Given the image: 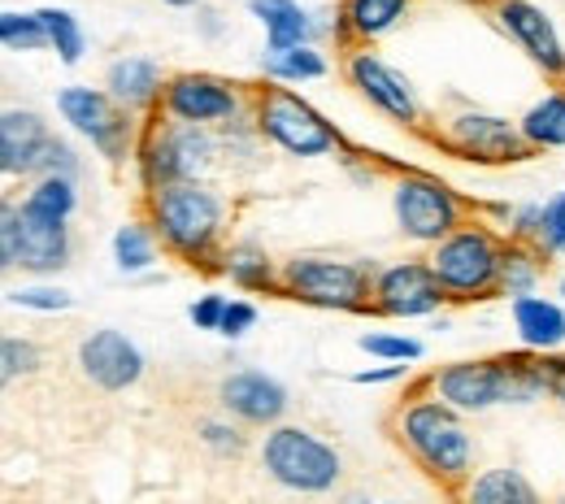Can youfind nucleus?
<instances>
[{
  "mask_svg": "<svg viewBox=\"0 0 565 504\" xmlns=\"http://www.w3.org/2000/svg\"><path fill=\"white\" fill-rule=\"evenodd\" d=\"M210 161H213V140L205 127H188V122L157 127L140 148L143 187L157 192V187H166V183L196 179Z\"/></svg>",
  "mask_w": 565,
  "mask_h": 504,
  "instance_id": "9d476101",
  "label": "nucleus"
},
{
  "mask_svg": "<svg viewBox=\"0 0 565 504\" xmlns=\"http://www.w3.org/2000/svg\"><path fill=\"white\" fill-rule=\"evenodd\" d=\"M35 369H40V348H35L31 340L4 335V344H0V374H4V383H13V378H31Z\"/></svg>",
  "mask_w": 565,
  "mask_h": 504,
  "instance_id": "473e14b6",
  "label": "nucleus"
},
{
  "mask_svg": "<svg viewBox=\"0 0 565 504\" xmlns=\"http://www.w3.org/2000/svg\"><path fill=\"white\" fill-rule=\"evenodd\" d=\"M222 261H226L222 270H226L231 283H239V288H279V275L270 270V257H266L262 248H253V244L226 248Z\"/></svg>",
  "mask_w": 565,
  "mask_h": 504,
  "instance_id": "cd10ccee",
  "label": "nucleus"
},
{
  "mask_svg": "<svg viewBox=\"0 0 565 504\" xmlns=\"http://www.w3.org/2000/svg\"><path fill=\"white\" fill-rule=\"evenodd\" d=\"M349 83L356 92L379 109L387 114L392 122H405L414 127L418 122V96H414V83L405 74H396L387 62H379L374 53H353L349 57Z\"/></svg>",
  "mask_w": 565,
  "mask_h": 504,
  "instance_id": "a211bd4d",
  "label": "nucleus"
},
{
  "mask_svg": "<svg viewBox=\"0 0 565 504\" xmlns=\"http://www.w3.org/2000/svg\"><path fill=\"white\" fill-rule=\"evenodd\" d=\"M344 504H374V501H365V496H349Z\"/></svg>",
  "mask_w": 565,
  "mask_h": 504,
  "instance_id": "37998d69",
  "label": "nucleus"
},
{
  "mask_svg": "<svg viewBox=\"0 0 565 504\" xmlns=\"http://www.w3.org/2000/svg\"><path fill=\"white\" fill-rule=\"evenodd\" d=\"M217 405L244 427H279V418L287 414V392L262 369H235L222 378Z\"/></svg>",
  "mask_w": 565,
  "mask_h": 504,
  "instance_id": "f3484780",
  "label": "nucleus"
},
{
  "mask_svg": "<svg viewBox=\"0 0 565 504\" xmlns=\"http://www.w3.org/2000/svg\"><path fill=\"white\" fill-rule=\"evenodd\" d=\"M392 378H405V365H387V369H365V374H356L353 383L370 387V383H392Z\"/></svg>",
  "mask_w": 565,
  "mask_h": 504,
  "instance_id": "ea45409f",
  "label": "nucleus"
},
{
  "mask_svg": "<svg viewBox=\"0 0 565 504\" xmlns=\"http://www.w3.org/2000/svg\"><path fill=\"white\" fill-rule=\"evenodd\" d=\"M161 4H174V9H188V4H201V0H161Z\"/></svg>",
  "mask_w": 565,
  "mask_h": 504,
  "instance_id": "79ce46f5",
  "label": "nucleus"
},
{
  "mask_svg": "<svg viewBox=\"0 0 565 504\" xmlns=\"http://www.w3.org/2000/svg\"><path fill=\"white\" fill-rule=\"evenodd\" d=\"M409 13V0H344L340 22L353 40H379Z\"/></svg>",
  "mask_w": 565,
  "mask_h": 504,
  "instance_id": "b1692460",
  "label": "nucleus"
},
{
  "mask_svg": "<svg viewBox=\"0 0 565 504\" xmlns=\"http://www.w3.org/2000/svg\"><path fill=\"white\" fill-rule=\"evenodd\" d=\"M540 279V253L522 244H504V266H500V296H531Z\"/></svg>",
  "mask_w": 565,
  "mask_h": 504,
  "instance_id": "c85d7f7f",
  "label": "nucleus"
},
{
  "mask_svg": "<svg viewBox=\"0 0 565 504\" xmlns=\"http://www.w3.org/2000/svg\"><path fill=\"white\" fill-rule=\"evenodd\" d=\"M248 9L262 18V26H266V49H270V53L309 44V31H313V26H309V13H305L296 0H253Z\"/></svg>",
  "mask_w": 565,
  "mask_h": 504,
  "instance_id": "5701e85b",
  "label": "nucleus"
},
{
  "mask_svg": "<svg viewBox=\"0 0 565 504\" xmlns=\"http://www.w3.org/2000/svg\"><path fill=\"white\" fill-rule=\"evenodd\" d=\"M392 439L409 452V461L430 483L461 492L475 479V439L466 431L461 414L439 396H409L387 418Z\"/></svg>",
  "mask_w": 565,
  "mask_h": 504,
  "instance_id": "f257e3e1",
  "label": "nucleus"
},
{
  "mask_svg": "<svg viewBox=\"0 0 565 504\" xmlns=\"http://www.w3.org/2000/svg\"><path fill=\"white\" fill-rule=\"evenodd\" d=\"M78 369L100 392H127L143 378V353L122 331H92L78 344Z\"/></svg>",
  "mask_w": 565,
  "mask_h": 504,
  "instance_id": "dca6fc26",
  "label": "nucleus"
},
{
  "mask_svg": "<svg viewBox=\"0 0 565 504\" xmlns=\"http://www.w3.org/2000/svg\"><path fill=\"white\" fill-rule=\"evenodd\" d=\"M161 109H166V118H174V122L213 127V122H231V118L239 114V92H235V83H226V78H217V74L183 71L166 78Z\"/></svg>",
  "mask_w": 565,
  "mask_h": 504,
  "instance_id": "f8f14e48",
  "label": "nucleus"
},
{
  "mask_svg": "<svg viewBox=\"0 0 565 504\" xmlns=\"http://www.w3.org/2000/svg\"><path fill=\"white\" fill-rule=\"evenodd\" d=\"M518 131L531 148H565V87L535 100L518 122Z\"/></svg>",
  "mask_w": 565,
  "mask_h": 504,
  "instance_id": "393cba45",
  "label": "nucleus"
},
{
  "mask_svg": "<svg viewBox=\"0 0 565 504\" xmlns=\"http://www.w3.org/2000/svg\"><path fill=\"white\" fill-rule=\"evenodd\" d=\"M62 118L71 122L78 136H87L109 161H122L131 152V136H136V118L131 109H122L109 92L100 87H66L57 96Z\"/></svg>",
  "mask_w": 565,
  "mask_h": 504,
  "instance_id": "9b49d317",
  "label": "nucleus"
},
{
  "mask_svg": "<svg viewBox=\"0 0 565 504\" xmlns=\"http://www.w3.org/2000/svg\"><path fill=\"white\" fill-rule=\"evenodd\" d=\"M448 296L439 288V279L430 275L426 261H401V266H387L379 270L374 279V313H387V318H426L444 304Z\"/></svg>",
  "mask_w": 565,
  "mask_h": 504,
  "instance_id": "4468645a",
  "label": "nucleus"
},
{
  "mask_svg": "<svg viewBox=\"0 0 565 504\" xmlns=\"http://www.w3.org/2000/svg\"><path fill=\"white\" fill-rule=\"evenodd\" d=\"M44 179H71L74 183V174H78V161H74V152L71 144H62V140H53L49 144V152H44Z\"/></svg>",
  "mask_w": 565,
  "mask_h": 504,
  "instance_id": "4c0bfd02",
  "label": "nucleus"
},
{
  "mask_svg": "<svg viewBox=\"0 0 565 504\" xmlns=\"http://www.w3.org/2000/svg\"><path fill=\"white\" fill-rule=\"evenodd\" d=\"M257 131L291 157H327L340 148V131L287 87H266L257 96Z\"/></svg>",
  "mask_w": 565,
  "mask_h": 504,
  "instance_id": "6e6552de",
  "label": "nucleus"
},
{
  "mask_svg": "<svg viewBox=\"0 0 565 504\" xmlns=\"http://www.w3.org/2000/svg\"><path fill=\"white\" fill-rule=\"evenodd\" d=\"M22 205H26V210H35V214H44V217L71 222L78 196H74L71 179H40V183L26 192V201H22Z\"/></svg>",
  "mask_w": 565,
  "mask_h": 504,
  "instance_id": "2f4dec72",
  "label": "nucleus"
},
{
  "mask_svg": "<svg viewBox=\"0 0 565 504\" xmlns=\"http://www.w3.org/2000/svg\"><path fill=\"white\" fill-rule=\"evenodd\" d=\"M0 44L9 53H40V49H53L49 44V31L40 22V13H13L4 9L0 13Z\"/></svg>",
  "mask_w": 565,
  "mask_h": 504,
  "instance_id": "c756f323",
  "label": "nucleus"
},
{
  "mask_svg": "<svg viewBox=\"0 0 565 504\" xmlns=\"http://www.w3.org/2000/svg\"><path fill=\"white\" fill-rule=\"evenodd\" d=\"M557 201H562V205H565V192H562V196H557Z\"/></svg>",
  "mask_w": 565,
  "mask_h": 504,
  "instance_id": "c03bdc74",
  "label": "nucleus"
},
{
  "mask_svg": "<svg viewBox=\"0 0 565 504\" xmlns=\"http://www.w3.org/2000/svg\"><path fill=\"white\" fill-rule=\"evenodd\" d=\"M71 261V226L57 217H44L26 205L0 210V266L4 270H31L53 275Z\"/></svg>",
  "mask_w": 565,
  "mask_h": 504,
  "instance_id": "0eeeda50",
  "label": "nucleus"
},
{
  "mask_svg": "<svg viewBox=\"0 0 565 504\" xmlns=\"http://www.w3.org/2000/svg\"><path fill=\"white\" fill-rule=\"evenodd\" d=\"M553 504H565V496H562V501H553Z\"/></svg>",
  "mask_w": 565,
  "mask_h": 504,
  "instance_id": "49530a36",
  "label": "nucleus"
},
{
  "mask_svg": "<svg viewBox=\"0 0 565 504\" xmlns=\"http://www.w3.org/2000/svg\"><path fill=\"white\" fill-rule=\"evenodd\" d=\"M222 313H226V300H222V296H201V300L188 309V318H192L196 331H217V326H222Z\"/></svg>",
  "mask_w": 565,
  "mask_h": 504,
  "instance_id": "58836bf2",
  "label": "nucleus"
},
{
  "mask_svg": "<svg viewBox=\"0 0 565 504\" xmlns=\"http://www.w3.org/2000/svg\"><path fill=\"white\" fill-rule=\"evenodd\" d=\"M374 279L379 270L365 261H340V257H291L279 270V291L300 304L318 309H374Z\"/></svg>",
  "mask_w": 565,
  "mask_h": 504,
  "instance_id": "423d86ee",
  "label": "nucleus"
},
{
  "mask_svg": "<svg viewBox=\"0 0 565 504\" xmlns=\"http://www.w3.org/2000/svg\"><path fill=\"white\" fill-rule=\"evenodd\" d=\"M553 400L565 409V357L557 361V374H553Z\"/></svg>",
  "mask_w": 565,
  "mask_h": 504,
  "instance_id": "a19ab883",
  "label": "nucleus"
},
{
  "mask_svg": "<svg viewBox=\"0 0 565 504\" xmlns=\"http://www.w3.org/2000/svg\"><path fill=\"white\" fill-rule=\"evenodd\" d=\"M513 313V326H518V340L535 353H548L565 344V309L557 300H544V296H518L509 304Z\"/></svg>",
  "mask_w": 565,
  "mask_h": 504,
  "instance_id": "aec40b11",
  "label": "nucleus"
},
{
  "mask_svg": "<svg viewBox=\"0 0 565 504\" xmlns=\"http://www.w3.org/2000/svg\"><path fill=\"white\" fill-rule=\"evenodd\" d=\"M105 92L122 109H148L166 92V78H161V66L152 57H118L105 71Z\"/></svg>",
  "mask_w": 565,
  "mask_h": 504,
  "instance_id": "412c9836",
  "label": "nucleus"
},
{
  "mask_svg": "<svg viewBox=\"0 0 565 504\" xmlns=\"http://www.w3.org/2000/svg\"><path fill=\"white\" fill-rule=\"evenodd\" d=\"M257 461L291 496H331L344 483V457L305 427H270L262 435Z\"/></svg>",
  "mask_w": 565,
  "mask_h": 504,
  "instance_id": "20e7f679",
  "label": "nucleus"
},
{
  "mask_svg": "<svg viewBox=\"0 0 565 504\" xmlns=\"http://www.w3.org/2000/svg\"><path fill=\"white\" fill-rule=\"evenodd\" d=\"M114 261H118L122 275H140V270H148V266L157 261V230L143 226V222L118 226V235H114Z\"/></svg>",
  "mask_w": 565,
  "mask_h": 504,
  "instance_id": "a878e982",
  "label": "nucleus"
},
{
  "mask_svg": "<svg viewBox=\"0 0 565 504\" xmlns=\"http://www.w3.org/2000/svg\"><path fill=\"white\" fill-rule=\"evenodd\" d=\"M426 266L439 279L448 300H488V296H500L504 244L488 226L466 222L461 230H452L444 244L430 248Z\"/></svg>",
  "mask_w": 565,
  "mask_h": 504,
  "instance_id": "39448f33",
  "label": "nucleus"
},
{
  "mask_svg": "<svg viewBox=\"0 0 565 504\" xmlns=\"http://www.w3.org/2000/svg\"><path fill=\"white\" fill-rule=\"evenodd\" d=\"M562 296H565V279H562Z\"/></svg>",
  "mask_w": 565,
  "mask_h": 504,
  "instance_id": "a18cd8bd",
  "label": "nucleus"
},
{
  "mask_svg": "<svg viewBox=\"0 0 565 504\" xmlns=\"http://www.w3.org/2000/svg\"><path fill=\"white\" fill-rule=\"evenodd\" d=\"M495 22H500V31H504L540 71L548 74V78H557L565 87L562 35H557L553 22L544 18V9H535V4H526V0H500V4H495Z\"/></svg>",
  "mask_w": 565,
  "mask_h": 504,
  "instance_id": "2eb2a0df",
  "label": "nucleus"
},
{
  "mask_svg": "<svg viewBox=\"0 0 565 504\" xmlns=\"http://www.w3.org/2000/svg\"><path fill=\"white\" fill-rule=\"evenodd\" d=\"M257 326V309L248 304V300H226V313H222V326H217V335H226V340H239V335H248Z\"/></svg>",
  "mask_w": 565,
  "mask_h": 504,
  "instance_id": "c9c22d12",
  "label": "nucleus"
},
{
  "mask_svg": "<svg viewBox=\"0 0 565 504\" xmlns=\"http://www.w3.org/2000/svg\"><path fill=\"white\" fill-rule=\"evenodd\" d=\"M201 443L213 448L217 457H239L244 452V435L235 422H226V418H210V422H201Z\"/></svg>",
  "mask_w": 565,
  "mask_h": 504,
  "instance_id": "f704fd0d",
  "label": "nucleus"
},
{
  "mask_svg": "<svg viewBox=\"0 0 565 504\" xmlns=\"http://www.w3.org/2000/svg\"><path fill=\"white\" fill-rule=\"evenodd\" d=\"M35 13H40V22H44L49 44L57 49V57H62L66 66H78V57H83V26H78V18L66 13V9H35Z\"/></svg>",
  "mask_w": 565,
  "mask_h": 504,
  "instance_id": "7c9ffc66",
  "label": "nucleus"
},
{
  "mask_svg": "<svg viewBox=\"0 0 565 504\" xmlns=\"http://www.w3.org/2000/svg\"><path fill=\"white\" fill-rule=\"evenodd\" d=\"M148 226L161 235V244L183 261H210L222 235V201L196 179L166 183L148 192Z\"/></svg>",
  "mask_w": 565,
  "mask_h": 504,
  "instance_id": "7ed1b4c3",
  "label": "nucleus"
},
{
  "mask_svg": "<svg viewBox=\"0 0 565 504\" xmlns=\"http://www.w3.org/2000/svg\"><path fill=\"white\" fill-rule=\"evenodd\" d=\"M553 374H557V357L452 361L430 374V396H439L457 414H483L492 405H531L544 392L553 396Z\"/></svg>",
  "mask_w": 565,
  "mask_h": 504,
  "instance_id": "f03ea898",
  "label": "nucleus"
},
{
  "mask_svg": "<svg viewBox=\"0 0 565 504\" xmlns=\"http://www.w3.org/2000/svg\"><path fill=\"white\" fill-rule=\"evenodd\" d=\"M13 304L22 309H44V313H57V309H71V296L57 288H22V291H9Z\"/></svg>",
  "mask_w": 565,
  "mask_h": 504,
  "instance_id": "e433bc0d",
  "label": "nucleus"
},
{
  "mask_svg": "<svg viewBox=\"0 0 565 504\" xmlns=\"http://www.w3.org/2000/svg\"><path fill=\"white\" fill-rule=\"evenodd\" d=\"M266 74L275 83H300V78H322L327 74V57L313 49V44H300V49H279V53H266Z\"/></svg>",
  "mask_w": 565,
  "mask_h": 504,
  "instance_id": "bb28decb",
  "label": "nucleus"
},
{
  "mask_svg": "<svg viewBox=\"0 0 565 504\" xmlns=\"http://www.w3.org/2000/svg\"><path fill=\"white\" fill-rule=\"evenodd\" d=\"M49 144H53V136H49L40 114H31V109H4L0 114V170H4V179L40 170Z\"/></svg>",
  "mask_w": 565,
  "mask_h": 504,
  "instance_id": "6ab92c4d",
  "label": "nucleus"
},
{
  "mask_svg": "<svg viewBox=\"0 0 565 504\" xmlns=\"http://www.w3.org/2000/svg\"><path fill=\"white\" fill-rule=\"evenodd\" d=\"M457 504H544V496L535 492V483L513 470V465H492V470H479L461 492Z\"/></svg>",
  "mask_w": 565,
  "mask_h": 504,
  "instance_id": "4be33fe9",
  "label": "nucleus"
},
{
  "mask_svg": "<svg viewBox=\"0 0 565 504\" xmlns=\"http://www.w3.org/2000/svg\"><path fill=\"white\" fill-rule=\"evenodd\" d=\"M361 348H365L370 357L396 361V365L423 357V344H418V340H409V335H361Z\"/></svg>",
  "mask_w": 565,
  "mask_h": 504,
  "instance_id": "72a5a7b5",
  "label": "nucleus"
},
{
  "mask_svg": "<svg viewBox=\"0 0 565 504\" xmlns=\"http://www.w3.org/2000/svg\"><path fill=\"white\" fill-rule=\"evenodd\" d=\"M392 210L401 230L414 244H430V248L466 226V205L430 174H401L392 187Z\"/></svg>",
  "mask_w": 565,
  "mask_h": 504,
  "instance_id": "1a4fd4ad",
  "label": "nucleus"
},
{
  "mask_svg": "<svg viewBox=\"0 0 565 504\" xmlns=\"http://www.w3.org/2000/svg\"><path fill=\"white\" fill-rule=\"evenodd\" d=\"M439 144L452 148L457 157L466 161H483V165H504V161H522L531 144L522 140V131L509 122V118H495V114H457L448 118Z\"/></svg>",
  "mask_w": 565,
  "mask_h": 504,
  "instance_id": "ddd939ff",
  "label": "nucleus"
}]
</instances>
